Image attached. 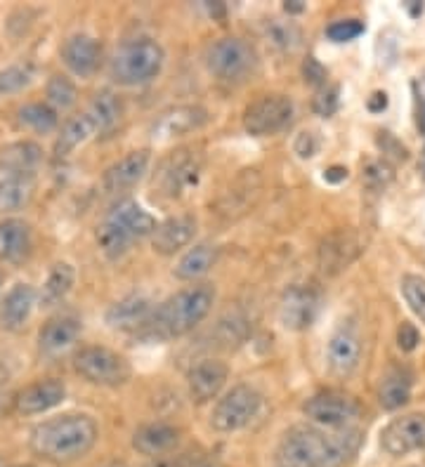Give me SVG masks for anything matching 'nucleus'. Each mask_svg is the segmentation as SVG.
<instances>
[{
    "mask_svg": "<svg viewBox=\"0 0 425 467\" xmlns=\"http://www.w3.org/2000/svg\"><path fill=\"white\" fill-rule=\"evenodd\" d=\"M359 446V430H322L293 425L282 434L274 465L277 467H343Z\"/></svg>",
    "mask_w": 425,
    "mask_h": 467,
    "instance_id": "1",
    "label": "nucleus"
},
{
    "mask_svg": "<svg viewBox=\"0 0 425 467\" xmlns=\"http://www.w3.org/2000/svg\"><path fill=\"white\" fill-rule=\"evenodd\" d=\"M100 428L85 413H67L38 422L31 430V451L43 461L67 465L85 458L95 449Z\"/></svg>",
    "mask_w": 425,
    "mask_h": 467,
    "instance_id": "2",
    "label": "nucleus"
},
{
    "mask_svg": "<svg viewBox=\"0 0 425 467\" xmlns=\"http://www.w3.org/2000/svg\"><path fill=\"white\" fill-rule=\"evenodd\" d=\"M216 302V288L210 284L189 285L177 291L154 309V317L144 331L156 340L187 336L201 321L206 319Z\"/></svg>",
    "mask_w": 425,
    "mask_h": 467,
    "instance_id": "3",
    "label": "nucleus"
},
{
    "mask_svg": "<svg viewBox=\"0 0 425 467\" xmlns=\"http://www.w3.org/2000/svg\"><path fill=\"white\" fill-rule=\"evenodd\" d=\"M164 64L165 52L159 40L149 38V36H137L116 47L112 64H109V74H112L113 83L123 88L147 86L161 74Z\"/></svg>",
    "mask_w": 425,
    "mask_h": 467,
    "instance_id": "4",
    "label": "nucleus"
},
{
    "mask_svg": "<svg viewBox=\"0 0 425 467\" xmlns=\"http://www.w3.org/2000/svg\"><path fill=\"white\" fill-rule=\"evenodd\" d=\"M206 67L222 83H244L258 68V52L249 40L225 36L210 43L206 52Z\"/></svg>",
    "mask_w": 425,
    "mask_h": 467,
    "instance_id": "5",
    "label": "nucleus"
},
{
    "mask_svg": "<svg viewBox=\"0 0 425 467\" xmlns=\"http://www.w3.org/2000/svg\"><path fill=\"white\" fill-rule=\"evenodd\" d=\"M262 410V394L253 385H234L213 406L210 428L220 434H232L249 428Z\"/></svg>",
    "mask_w": 425,
    "mask_h": 467,
    "instance_id": "6",
    "label": "nucleus"
},
{
    "mask_svg": "<svg viewBox=\"0 0 425 467\" xmlns=\"http://www.w3.org/2000/svg\"><path fill=\"white\" fill-rule=\"evenodd\" d=\"M74 368L83 380L97 388H121L133 378L131 361L109 348L90 345L74 357Z\"/></svg>",
    "mask_w": 425,
    "mask_h": 467,
    "instance_id": "7",
    "label": "nucleus"
},
{
    "mask_svg": "<svg viewBox=\"0 0 425 467\" xmlns=\"http://www.w3.org/2000/svg\"><path fill=\"white\" fill-rule=\"evenodd\" d=\"M303 413L314 428L322 430H347L359 418V404L350 394L343 392H319L303 404Z\"/></svg>",
    "mask_w": 425,
    "mask_h": 467,
    "instance_id": "8",
    "label": "nucleus"
},
{
    "mask_svg": "<svg viewBox=\"0 0 425 467\" xmlns=\"http://www.w3.org/2000/svg\"><path fill=\"white\" fill-rule=\"evenodd\" d=\"M293 119V102L286 95H265L250 104L244 114V128L253 137H267L283 130Z\"/></svg>",
    "mask_w": 425,
    "mask_h": 467,
    "instance_id": "9",
    "label": "nucleus"
},
{
    "mask_svg": "<svg viewBox=\"0 0 425 467\" xmlns=\"http://www.w3.org/2000/svg\"><path fill=\"white\" fill-rule=\"evenodd\" d=\"M322 296L310 285H291L279 305V321L286 331H307L319 317Z\"/></svg>",
    "mask_w": 425,
    "mask_h": 467,
    "instance_id": "10",
    "label": "nucleus"
},
{
    "mask_svg": "<svg viewBox=\"0 0 425 467\" xmlns=\"http://www.w3.org/2000/svg\"><path fill=\"white\" fill-rule=\"evenodd\" d=\"M206 120H208V111L204 107H198V104H177V107L161 111L154 119L149 135H152L154 142H170L175 137H185L189 132L198 130V128H204Z\"/></svg>",
    "mask_w": 425,
    "mask_h": 467,
    "instance_id": "11",
    "label": "nucleus"
},
{
    "mask_svg": "<svg viewBox=\"0 0 425 467\" xmlns=\"http://www.w3.org/2000/svg\"><path fill=\"white\" fill-rule=\"evenodd\" d=\"M362 361V337L352 324H340L326 342V366L331 376L350 378Z\"/></svg>",
    "mask_w": 425,
    "mask_h": 467,
    "instance_id": "12",
    "label": "nucleus"
},
{
    "mask_svg": "<svg viewBox=\"0 0 425 467\" xmlns=\"http://www.w3.org/2000/svg\"><path fill=\"white\" fill-rule=\"evenodd\" d=\"M380 446L388 456H407L414 451L425 449V413H409V416L395 418L383 432H380Z\"/></svg>",
    "mask_w": 425,
    "mask_h": 467,
    "instance_id": "13",
    "label": "nucleus"
},
{
    "mask_svg": "<svg viewBox=\"0 0 425 467\" xmlns=\"http://www.w3.org/2000/svg\"><path fill=\"white\" fill-rule=\"evenodd\" d=\"M154 302L142 293H131V296L121 297L107 309L104 321L109 328L121 333H135L144 331L154 317Z\"/></svg>",
    "mask_w": 425,
    "mask_h": 467,
    "instance_id": "14",
    "label": "nucleus"
},
{
    "mask_svg": "<svg viewBox=\"0 0 425 467\" xmlns=\"http://www.w3.org/2000/svg\"><path fill=\"white\" fill-rule=\"evenodd\" d=\"M149 163H152V154H149L147 149H137V151H131V154H125L116 163H112L102 175L104 194H123V192L133 189L135 184H140L142 177L147 175Z\"/></svg>",
    "mask_w": 425,
    "mask_h": 467,
    "instance_id": "15",
    "label": "nucleus"
},
{
    "mask_svg": "<svg viewBox=\"0 0 425 467\" xmlns=\"http://www.w3.org/2000/svg\"><path fill=\"white\" fill-rule=\"evenodd\" d=\"M198 177H201V159L189 149H182L164 163L159 184L168 196H180L187 189L197 187Z\"/></svg>",
    "mask_w": 425,
    "mask_h": 467,
    "instance_id": "16",
    "label": "nucleus"
},
{
    "mask_svg": "<svg viewBox=\"0 0 425 467\" xmlns=\"http://www.w3.org/2000/svg\"><path fill=\"white\" fill-rule=\"evenodd\" d=\"M62 62L64 67L79 78H90L100 68V59H102V46L100 40L92 38L88 34H74L64 40L62 50Z\"/></svg>",
    "mask_w": 425,
    "mask_h": 467,
    "instance_id": "17",
    "label": "nucleus"
},
{
    "mask_svg": "<svg viewBox=\"0 0 425 467\" xmlns=\"http://www.w3.org/2000/svg\"><path fill=\"white\" fill-rule=\"evenodd\" d=\"M227 378H229V366L220 359H201L189 368L187 385L189 394L197 404L216 400L218 394L225 388Z\"/></svg>",
    "mask_w": 425,
    "mask_h": 467,
    "instance_id": "18",
    "label": "nucleus"
},
{
    "mask_svg": "<svg viewBox=\"0 0 425 467\" xmlns=\"http://www.w3.org/2000/svg\"><path fill=\"white\" fill-rule=\"evenodd\" d=\"M64 400H67V385L57 378H48V380L27 385L17 394L15 406L22 416H40V413H48V410L62 404Z\"/></svg>",
    "mask_w": 425,
    "mask_h": 467,
    "instance_id": "19",
    "label": "nucleus"
},
{
    "mask_svg": "<svg viewBox=\"0 0 425 467\" xmlns=\"http://www.w3.org/2000/svg\"><path fill=\"white\" fill-rule=\"evenodd\" d=\"M104 220H109L112 224H116V227H119L121 232H123L125 236L133 241V244L140 239H147V236H152V234L156 232V227H159L156 217H154L152 213L144 211V208H142V205L133 199L119 201V203L113 205L112 211L107 213V217H104Z\"/></svg>",
    "mask_w": 425,
    "mask_h": 467,
    "instance_id": "20",
    "label": "nucleus"
},
{
    "mask_svg": "<svg viewBox=\"0 0 425 467\" xmlns=\"http://www.w3.org/2000/svg\"><path fill=\"white\" fill-rule=\"evenodd\" d=\"M83 324L76 314H57L52 319L43 324L38 333V348L40 352L48 357H57V354L67 352L71 345L80 337Z\"/></svg>",
    "mask_w": 425,
    "mask_h": 467,
    "instance_id": "21",
    "label": "nucleus"
},
{
    "mask_svg": "<svg viewBox=\"0 0 425 467\" xmlns=\"http://www.w3.org/2000/svg\"><path fill=\"white\" fill-rule=\"evenodd\" d=\"M197 217L175 215L159 223L156 232L152 234V248L159 255H175L182 248H187L197 236Z\"/></svg>",
    "mask_w": 425,
    "mask_h": 467,
    "instance_id": "22",
    "label": "nucleus"
},
{
    "mask_svg": "<svg viewBox=\"0 0 425 467\" xmlns=\"http://www.w3.org/2000/svg\"><path fill=\"white\" fill-rule=\"evenodd\" d=\"M362 253V241L357 234L338 232L324 241L319 248V267L324 274H338L357 260Z\"/></svg>",
    "mask_w": 425,
    "mask_h": 467,
    "instance_id": "23",
    "label": "nucleus"
},
{
    "mask_svg": "<svg viewBox=\"0 0 425 467\" xmlns=\"http://www.w3.org/2000/svg\"><path fill=\"white\" fill-rule=\"evenodd\" d=\"M36 300H38V293L31 284L12 285L5 297H3V305H0V324H3V328L12 333L22 331L31 312H34Z\"/></svg>",
    "mask_w": 425,
    "mask_h": 467,
    "instance_id": "24",
    "label": "nucleus"
},
{
    "mask_svg": "<svg viewBox=\"0 0 425 467\" xmlns=\"http://www.w3.org/2000/svg\"><path fill=\"white\" fill-rule=\"evenodd\" d=\"M31 227L19 217L0 220V263L22 265L31 255Z\"/></svg>",
    "mask_w": 425,
    "mask_h": 467,
    "instance_id": "25",
    "label": "nucleus"
},
{
    "mask_svg": "<svg viewBox=\"0 0 425 467\" xmlns=\"http://www.w3.org/2000/svg\"><path fill=\"white\" fill-rule=\"evenodd\" d=\"M180 430L175 425H170V422H149V425H142L133 434V449L142 456L156 458L175 449L180 444Z\"/></svg>",
    "mask_w": 425,
    "mask_h": 467,
    "instance_id": "26",
    "label": "nucleus"
},
{
    "mask_svg": "<svg viewBox=\"0 0 425 467\" xmlns=\"http://www.w3.org/2000/svg\"><path fill=\"white\" fill-rule=\"evenodd\" d=\"M40 163H43V149L31 140L12 142L0 151V168L5 171L7 177L34 180V172L38 171Z\"/></svg>",
    "mask_w": 425,
    "mask_h": 467,
    "instance_id": "27",
    "label": "nucleus"
},
{
    "mask_svg": "<svg viewBox=\"0 0 425 467\" xmlns=\"http://www.w3.org/2000/svg\"><path fill=\"white\" fill-rule=\"evenodd\" d=\"M85 116L90 119L95 135H107L123 119V102H121V98L113 90H100L90 99V104H88Z\"/></svg>",
    "mask_w": 425,
    "mask_h": 467,
    "instance_id": "28",
    "label": "nucleus"
},
{
    "mask_svg": "<svg viewBox=\"0 0 425 467\" xmlns=\"http://www.w3.org/2000/svg\"><path fill=\"white\" fill-rule=\"evenodd\" d=\"M411 385H414V376L409 373V368L395 366L380 378L378 388V401L386 410H397L409 404L411 400Z\"/></svg>",
    "mask_w": 425,
    "mask_h": 467,
    "instance_id": "29",
    "label": "nucleus"
},
{
    "mask_svg": "<svg viewBox=\"0 0 425 467\" xmlns=\"http://www.w3.org/2000/svg\"><path fill=\"white\" fill-rule=\"evenodd\" d=\"M74 284H76L74 265H69V263L52 265L50 272H48L46 284H43V288H40L38 293L40 307H46V309L57 307L59 302L67 300V296L71 293Z\"/></svg>",
    "mask_w": 425,
    "mask_h": 467,
    "instance_id": "30",
    "label": "nucleus"
},
{
    "mask_svg": "<svg viewBox=\"0 0 425 467\" xmlns=\"http://www.w3.org/2000/svg\"><path fill=\"white\" fill-rule=\"evenodd\" d=\"M218 245L216 244H197L180 257L173 274L180 281H197L216 267Z\"/></svg>",
    "mask_w": 425,
    "mask_h": 467,
    "instance_id": "31",
    "label": "nucleus"
},
{
    "mask_svg": "<svg viewBox=\"0 0 425 467\" xmlns=\"http://www.w3.org/2000/svg\"><path fill=\"white\" fill-rule=\"evenodd\" d=\"M95 135V128H92L90 119L85 114L71 116L62 126V132L57 137L55 142V156L57 159H67L71 156L79 147H83L90 137Z\"/></svg>",
    "mask_w": 425,
    "mask_h": 467,
    "instance_id": "32",
    "label": "nucleus"
},
{
    "mask_svg": "<svg viewBox=\"0 0 425 467\" xmlns=\"http://www.w3.org/2000/svg\"><path fill=\"white\" fill-rule=\"evenodd\" d=\"M34 196V180L27 177H5L0 182V213H15L27 208Z\"/></svg>",
    "mask_w": 425,
    "mask_h": 467,
    "instance_id": "33",
    "label": "nucleus"
},
{
    "mask_svg": "<svg viewBox=\"0 0 425 467\" xmlns=\"http://www.w3.org/2000/svg\"><path fill=\"white\" fill-rule=\"evenodd\" d=\"M17 119L24 128L38 132V135H48L59 126V116H57L55 109L43 102L24 104L17 111Z\"/></svg>",
    "mask_w": 425,
    "mask_h": 467,
    "instance_id": "34",
    "label": "nucleus"
},
{
    "mask_svg": "<svg viewBox=\"0 0 425 467\" xmlns=\"http://www.w3.org/2000/svg\"><path fill=\"white\" fill-rule=\"evenodd\" d=\"M265 40L274 50L293 52L303 43L301 26L295 22H286V19H272L265 24Z\"/></svg>",
    "mask_w": 425,
    "mask_h": 467,
    "instance_id": "35",
    "label": "nucleus"
},
{
    "mask_svg": "<svg viewBox=\"0 0 425 467\" xmlns=\"http://www.w3.org/2000/svg\"><path fill=\"white\" fill-rule=\"evenodd\" d=\"M95 239L97 245H100V251H102L109 260H119V257H123L125 253L131 251L133 245V241L128 239L116 224L109 223V220H102V224L97 227Z\"/></svg>",
    "mask_w": 425,
    "mask_h": 467,
    "instance_id": "36",
    "label": "nucleus"
},
{
    "mask_svg": "<svg viewBox=\"0 0 425 467\" xmlns=\"http://www.w3.org/2000/svg\"><path fill=\"white\" fill-rule=\"evenodd\" d=\"M46 95H48V104H50L55 111H67L76 104L79 99V90H76L74 80L69 78V76H52L48 80V88H46Z\"/></svg>",
    "mask_w": 425,
    "mask_h": 467,
    "instance_id": "37",
    "label": "nucleus"
},
{
    "mask_svg": "<svg viewBox=\"0 0 425 467\" xmlns=\"http://www.w3.org/2000/svg\"><path fill=\"white\" fill-rule=\"evenodd\" d=\"M34 80V67L31 64H12L0 71V95H15Z\"/></svg>",
    "mask_w": 425,
    "mask_h": 467,
    "instance_id": "38",
    "label": "nucleus"
},
{
    "mask_svg": "<svg viewBox=\"0 0 425 467\" xmlns=\"http://www.w3.org/2000/svg\"><path fill=\"white\" fill-rule=\"evenodd\" d=\"M402 296L409 309L425 324V279L419 274H404L402 276Z\"/></svg>",
    "mask_w": 425,
    "mask_h": 467,
    "instance_id": "39",
    "label": "nucleus"
},
{
    "mask_svg": "<svg viewBox=\"0 0 425 467\" xmlns=\"http://www.w3.org/2000/svg\"><path fill=\"white\" fill-rule=\"evenodd\" d=\"M364 34V24L359 19H338L326 26V38L334 43H347Z\"/></svg>",
    "mask_w": 425,
    "mask_h": 467,
    "instance_id": "40",
    "label": "nucleus"
},
{
    "mask_svg": "<svg viewBox=\"0 0 425 467\" xmlns=\"http://www.w3.org/2000/svg\"><path fill=\"white\" fill-rule=\"evenodd\" d=\"M338 107H340V88L338 86H324L322 90L317 92L314 102H312V109H314L319 116H324V119L334 116L335 111H338Z\"/></svg>",
    "mask_w": 425,
    "mask_h": 467,
    "instance_id": "41",
    "label": "nucleus"
},
{
    "mask_svg": "<svg viewBox=\"0 0 425 467\" xmlns=\"http://www.w3.org/2000/svg\"><path fill=\"white\" fill-rule=\"evenodd\" d=\"M392 168L388 166V161H371L367 168H364V180L371 189H386L392 182Z\"/></svg>",
    "mask_w": 425,
    "mask_h": 467,
    "instance_id": "42",
    "label": "nucleus"
},
{
    "mask_svg": "<svg viewBox=\"0 0 425 467\" xmlns=\"http://www.w3.org/2000/svg\"><path fill=\"white\" fill-rule=\"evenodd\" d=\"M303 76H305V80L310 83V86L319 88L322 90L324 86H326V78H329V71L319 64V59L314 57H307L305 64H303Z\"/></svg>",
    "mask_w": 425,
    "mask_h": 467,
    "instance_id": "43",
    "label": "nucleus"
},
{
    "mask_svg": "<svg viewBox=\"0 0 425 467\" xmlns=\"http://www.w3.org/2000/svg\"><path fill=\"white\" fill-rule=\"evenodd\" d=\"M293 151L301 156V159H312V156L319 151V137L314 135V132H301V135L295 137Z\"/></svg>",
    "mask_w": 425,
    "mask_h": 467,
    "instance_id": "44",
    "label": "nucleus"
},
{
    "mask_svg": "<svg viewBox=\"0 0 425 467\" xmlns=\"http://www.w3.org/2000/svg\"><path fill=\"white\" fill-rule=\"evenodd\" d=\"M419 342L420 336L419 331H416V326L404 321V324L399 326V331H397V345H399V349H402V352H414V349L419 348Z\"/></svg>",
    "mask_w": 425,
    "mask_h": 467,
    "instance_id": "45",
    "label": "nucleus"
},
{
    "mask_svg": "<svg viewBox=\"0 0 425 467\" xmlns=\"http://www.w3.org/2000/svg\"><path fill=\"white\" fill-rule=\"evenodd\" d=\"M378 144H380V149H383V154L392 156V159H397V161H407L409 159L407 147L397 142V140L390 135V132H380Z\"/></svg>",
    "mask_w": 425,
    "mask_h": 467,
    "instance_id": "46",
    "label": "nucleus"
},
{
    "mask_svg": "<svg viewBox=\"0 0 425 467\" xmlns=\"http://www.w3.org/2000/svg\"><path fill=\"white\" fill-rule=\"evenodd\" d=\"M416 102H419V128L425 132V78L416 80Z\"/></svg>",
    "mask_w": 425,
    "mask_h": 467,
    "instance_id": "47",
    "label": "nucleus"
},
{
    "mask_svg": "<svg viewBox=\"0 0 425 467\" xmlns=\"http://www.w3.org/2000/svg\"><path fill=\"white\" fill-rule=\"evenodd\" d=\"M367 109L371 114H380V111H386L388 109V95L386 92H374L371 98H368Z\"/></svg>",
    "mask_w": 425,
    "mask_h": 467,
    "instance_id": "48",
    "label": "nucleus"
},
{
    "mask_svg": "<svg viewBox=\"0 0 425 467\" xmlns=\"http://www.w3.org/2000/svg\"><path fill=\"white\" fill-rule=\"evenodd\" d=\"M324 180H326V182H331V184L343 182V180H347V168H343V166L329 168V171L324 172Z\"/></svg>",
    "mask_w": 425,
    "mask_h": 467,
    "instance_id": "49",
    "label": "nucleus"
},
{
    "mask_svg": "<svg viewBox=\"0 0 425 467\" xmlns=\"http://www.w3.org/2000/svg\"><path fill=\"white\" fill-rule=\"evenodd\" d=\"M283 10L289 12V15H301V12L305 10V3H303V0H289V3L283 5Z\"/></svg>",
    "mask_w": 425,
    "mask_h": 467,
    "instance_id": "50",
    "label": "nucleus"
},
{
    "mask_svg": "<svg viewBox=\"0 0 425 467\" xmlns=\"http://www.w3.org/2000/svg\"><path fill=\"white\" fill-rule=\"evenodd\" d=\"M187 467H222V465L216 461H210V458H194Z\"/></svg>",
    "mask_w": 425,
    "mask_h": 467,
    "instance_id": "51",
    "label": "nucleus"
},
{
    "mask_svg": "<svg viewBox=\"0 0 425 467\" xmlns=\"http://www.w3.org/2000/svg\"><path fill=\"white\" fill-rule=\"evenodd\" d=\"M407 7L411 10V15H414V17H419V12H423V5H411V3H407Z\"/></svg>",
    "mask_w": 425,
    "mask_h": 467,
    "instance_id": "52",
    "label": "nucleus"
},
{
    "mask_svg": "<svg viewBox=\"0 0 425 467\" xmlns=\"http://www.w3.org/2000/svg\"><path fill=\"white\" fill-rule=\"evenodd\" d=\"M149 467H170V465H168V462H161V461H156V462H152V465H149Z\"/></svg>",
    "mask_w": 425,
    "mask_h": 467,
    "instance_id": "53",
    "label": "nucleus"
},
{
    "mask_svg": "<svg viewBox=\"0 0 425 467\" xmlns=\"http://www.w3.org/2000/svg\"><path fill=\"white\" fill-rule=\"evenodd\" d=\"M0 281H3V279H0Z\"/></svg>",
    "mask_w": 425,
    "mask_h": 467,
    "instance_id": "54",
    "label": "nucleus"
},
{
    "mask_svg": "<svg viewBox=\"0 0 425 467\" xmlns=\"http://www.w3.org/2000/svg\"><path fill=\"white\" fill-rule=\"evenodd\" d=\"M0 467H3V465H0Z\"/></svg>",
    "mask_w": 425,
    "mask_h": 467,
    "instance_id": "55",
    "label": "nucleus"
}]
</instances>
